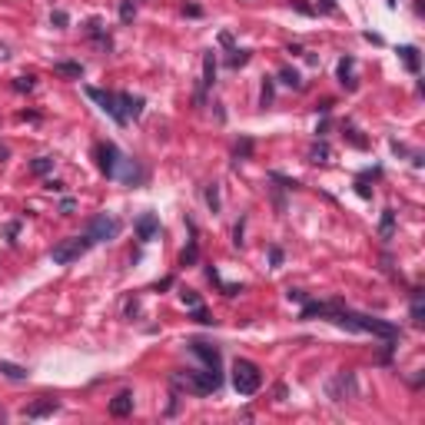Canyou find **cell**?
Segmentation results:
<instances>
[{
	"label": "cell",
	"instance_id": "34",
	"mask_svg": "<svg viewBox=\"0 0 425 425\" xmlns=\"http://www.w3.org/2000/svg\"><path fill=\"white\" fill-rule=\"evenodd\" d=\"M253 153V140H239L236 143V156H249Z\"/></svg>",
	"mask_w": 425,
	"mask_h": 425
},
{
	"label": "cell",
	"instance_id": "1",
	"mask_svg": "<svg viewBox=\"0 0 425 425\" xmlns=\"http://www.w3.org/2000/svg\"><path fill=\"white\" fill-rule=\"evenodd\" d=\"M223 385V372L219 369H183V372H173V389H186V392H200L209 395L216 392Z\"/></svg>",
	"mask_w": 425,
	"mask_h": 425
},
{
	"label": "cell",
	"instance_id": "36",
	"mask_svg": "<svg viewBox=\"0 0 425 425\" xmlns=\"http://www.w3.org/2000/svg\"><path fill=\"white\" fill-rule=\"evenodd\" d=\"M355 193H359L362 200H372V190L366 186V179H359V183H355Z\"/></svg>",
	"mask_w": 425,
	"mask_h": 425
},
{
	"label": "cell",
	"instance_id": "46",
	"mask_svg": "<svg viewBox=\"0 0 425 425\" xmlns=\"http://www.w3.org/2000/svg\"><path fill=\"white\" fill-rule=\"evenodd\" d=\"M4 160H10V150H7L4 143H0V163H4Z\"/></svg>",
	"mask_w": 425,
	"mask_h": 425
},
{
	"label": "cell",
	"instance_id": "7",
	"mask_svg": "<svg viewBox=\"0 0 425 425\" xmlns=\"http://www.w3.org/2000/svg\"><path fill=\"white\" fill-rule=\"evenodd\" d=\"M355 392V376L352 372H339L336 379L329 382V399L332 402H345V395Z\"/></svg>",
	"mask_w": 425,
	"mask_h": 425
},
{
	"label": "cell",
	"instance_id": "11",
	"mask_svg": "<svg viewBox=\"0 0 425 425\" xmlns=\"http://www.w3.org/2000/svg\"><path fill=\"white\" fill-rule=\"evenodd\" d=\"M156 229H160V219H156V213H143V216L137 219V236H140V242H150L153 236H156Z\"/></svg>",
	"mask_w": 425,
	"mask_h": 425
},
{
	"label": "cell",
	"instance_id": "14",
	"mask_svg": "<svg viewBox=\"0 0 425 425\" xmlns=\"http://www.w3.org/2000/svg\"><path fill=\"white\" fill-rule=\"evenodd\" d=\"M339 83H342L345 90H355V60L352 56L339 60Z\"/></svg>",
	"mask_w": 425,
	"mask_h": 425
},
{
	"label": "cell",
	"instance_id": "13",
	"mask_svg": "<svg viewBox=\"0 0 425 425\" xmlns=\"http://www.w3.org/2000/svg\"><path fill=\"white\" fill-rule=\"evenodd\" d=\"M116 100H120V110H123V116H140L143 113V96H130V93H116Z\"/></svg>",
	"mask_w": 425,
	"mask_h": 425
},
{
	"label": "cell",
	"instance_id": "6",
	"mask_svg": "<svg viewBox=\"0 0 425 425\" xmlns=\"http://www.w3.org/2000/svg\"><path fill=\"white\" fill-rule=\"evenodd\" d=\"M120 156H123V153L116 150L113 143H100V146H96V160H100V169H103V176H106V179H113Z\"/></svg>",
	"mask_w": 425,
	"mask_h": 425
},
{
	"label": "cell",
	"instance_id": "19",
	"mask_svg": "<svg viewBox=\"0 0 425 425\" xmlns=\"http://www.w3.org/2000/svg\"><path fill=\"white\" fill-rule=\"evenodd\" d=\"M329 156H332V150H329V143H313L309 146V163H329Z\"/></svg>",
	"mask_w": 425,
	"mask_h": 425
},
{
	"label": "cell",
	"instance_id": "26",
	"mask_svg": "<svg viewBox=\"0 0 425 425\" xmlns=\"http://www.w3.org/2000/svg\"><path fill=\"white\" fill-rule=\"evenodd\" d=\"M179 299H183L186 309H196V306H203V302H200V292H196V289H183V292H179Z\"/></svg>",
	"mask_w": 425,
	"mask_h": 425
},
{
	"label": "cell",
	"instance_id": "24",
	"mask_svg": "<svg viewBox=\"0 0 425 425\" xmlns=\"http://www.w3.org/2000/svg\"><path fill=\"white\" fill-rule=\"evenodd\" d=\"M196 259H200V246H196V239H190V246L179 253V266H193Z\"/></svg>",
	"mask_w": 425,
	"mask_h": 425
},
{
	"label": "cell",
	"instance_id": "3",
	"mask_svg": "<svg viewBox=\"0 0 425 425\" xmlns=\"http://www.w3.org/2000/svg\"><path fill=\"white\" fill-rule=\"evenodd\" d=\"M90 246H93V239H90L87 233H83V236H70V239L56 242V246L50 249V259H53L56 266H70V263H77Z\"/></svg>",
	"mask_w": 425,
	"mask_h": 425
},
{
	"label": "cell",
	"instance_id": "2",
	"mask_svg": "<svg viewBox=\"0 0 425 425\" xmlns=\"http://www.w3.org/2000/svg\"><path fill=\"white\" fill-rule=\"evenodd\" d=\"M233 385L239 395H256L259 385H263V372H259L256 362L249 359H236L233 362Z\"/></svg>",
	"mask_w": 425,
	"mask_h": 425
},
{
	"label": "cell",
	"instance_id": "35",
	"mask_svg": "<svg viewBox=\"0 0 425 425\" xmlns=\"http://www.w3.org/2000/svg\"><path fill=\"white\" fill-rule=\"evenodd\" d=\"M219 289H223V296H239L242 286H233V282H219Z\"/></svg>",
	"mask_w": 425,
	"mask_h": 425
},
{
	"label": "cell",
	"instance_id": "37",
	"mask_svg": "<svg viewBox=\"0 0 425 425\" xmlns=\"http://www.w3.org/2000/svg\"><path fill=\"white\" fill-rule=\"evenodd\" d=\"M269 263H273V266L282 263V249L279 246H269Z\"/></svg>",
	"mask_w": 425,
	"mask_h": 425
},
{
	"label": "cell",
	"instance_id": "17",
	"mask_svg": "<svg viewBox=\"0 0 425 425\" xmlns=\"http://www.w3.org/2000/svg\"><path fill=\"white\" fill-rule=\"evenodd\" d=\"M0 376H4V379H14V382H24L30 372H27L24 366H17V362H4V359H0Z\"/></svg>",
	"mask_w": 425,
	"mask_h": 425
},
{
	"label": "cell",
	"instance_id": "39",
	"mask_svg": "<svg viewBox=\"0 0 425 425\" xmlns=\"http://www.w3.org/2000/svg\"><path fill=\"white\" fill-rule=\"evenodd\" d=\"M17 233H20V223H7V239H10V242H14Z\"/></svg>",
	"mask_w": 425,
	"mask_h": 425
},
{
	"label": "cell",
	"instance_id": "47",
	"mask_svg": "<svg viewBox=\"0 0 425 425\" xmlns=\"http://www.w3.org/2000/svg\"><path fill=\"white\" fill-rule=\"evenodd\" d=\"M319 4H322V10H329V14L336 10V4H332V0H319Z\"/></svg>",
	"mask_w": 425,
	"mask_h": 425
},
{
	"label": "cell",
	"instance_id": "44",
	"mask_svg": "<svg viewBox=\"0 0 425 425\" xmlns=\"http://www.w3.org/2000/svg\"><path fill=\"white\" fill-rule=\"evenodd\" d=\"M233 236H236V239H233L236 246H242V223H236V233H233Z\"/></svg>",
	"mask_w": 425,
	"mask_h": 425
},
{
	"label": "cell",
	"instance_id": "27",
	"mask_svg": "<svg viewBox=\"0 0 425 425\" xmlns=\"http://www.w3.org/2000/svg\"><path fill=\"white\" fill-rule=\"evenodd\" d=\"M249 50H233V56H229V67H233V70H239V67H246L249 64Z\"/></svg>",
	"mask_w": 425,
	"mask_h": 425
},
{
	"label": "cell",
	"instance_id": "33",
	"mask_svg": "<svg viewBox=\"0 0 425 425\" xmlns=\"http://www.w3.org/2000/svg\"><path fill=\"white\" fill-rule=\"evenodd\" d=\"M273 103V80L263 83V96H259V106H269Z\"/></svg>",
	"mask_w": 425,
	"mask_h": 425
},
{
	"label": "cell",
	"instance_id": "30",
	"mask_svg": "<svg viewBox=\"0 0 425 425\" xmlns=\"http://www.w3.org/2000/svg\"><path fill=\"white\" fill-rule=\"evenodd\" d=\"M190 313H193V319L200 322V326H213V322H216V319H213V316L206 313V309H203V306H196V309H190Z\"/></svg>",
	"mask_w": 425,
	"mask_h": 425
},
{
	"label": "cell",
	"instance_id": "41",
	"mask_svg": "<svg viewBox=\"0 0 425 425\" xmlns=\"http://www.w3.org/2000/svg\"><path fill=\"white\" fill-rule=\"evenodd\" d=\"M219 43H223V47H233V33L223 30V33H219Z\"/></svg>",
	"mask_w": 425,
	"mask_h": 425
},
{
	"label": "cell",
	"instance_id": "23",
	"mask_svg": "<svg viewBox=\"0 0 425 425\" xmlns=\"http://www.w3.org/2000/svg\"><path fill=\"white\" fill-rule=\"evenodd\" d=\"M50 169H53V156H37V160L30 163V173H33V176H47Z\"/></svg>",
	"mask_w": 425,
	"mask_h": 425
},
{
	"label": "cell",
	"instance_id": "15",
	"mask_svg": "<svg viewBox=\"0 0 425 425\" xmlns=\"http://www.w3.org/2000/svg\"><path fill=\"white\" fill-rule=\"evenodd\" d=\"M130 412H133V392H120L110 402V415L123 418V415H130Z\"/></svg>",
	"mask_w": 425,
	"mask_h": 425
},
{
	"label": "cell",
	"instance_id": "18",
	"mask_svg": "<svg viewBox=\"0 0 425 425\" xmlns=\"http://www.w3.org/2000/svg\"><path fill=\"white\" fill-rule=\"evenodd\" d=\"M392 233H395V209H385V213H382V223H379V236L389 242V239H392Z\"/></svg>",
	"mask_w": 425,
	"mask_h": 425
},
{
	"label": "cell",
	"instance_id": "25",
	"mask_svg": "<svg viewBox=\"0 0 425 425\" xmlns=\"http://www.w3.org/2000/svg\"><path fill=\"white\" fill-rule=\"evenodd\" d=\"M345 140H349L355 150H366V146H369V140L359 137V130H355V127H345Z\"/></svg>",
	"mask_w": 425,
	"mask_h": 425
},
{
	"label": "cell",
	"instance_id": "8",
	"mask_svg": "<svg viewBox=\"0 0 425 425\" xmlns=\"http://www.w3.org/2000/svg\"><path fill=\"white\" fill-rule=\"evenodd\" d=\"M113 179H120V183H127V186H133L140 179V166L130 156H120V163H116V173H113Z\"/></svg>",
	"mask_w": 425,
	"mask_h": 425
},
{
	"label": "cell",
	"instance_id": "5",
	"mask_svg": "<svg viewBox=\"0 0 425 425\" xmlns=\"http://www.w3.org/2000/svg\"><path fill=\"white\" fill-rule=\"evenodd\" d=\"M83 93H87L103 113H110L116 123H127V116H123V110H120V100H116V93H110V90H100V87H83Z\"/></svg>",
	"mask_w": 425,
	"mask_h": 425
},
{
	"label": "cell",
	"instance_id": "4",
	"mask_svg": "<svg viewBox=\"0 0 425 425\" xmlns=\"http://www.w3.org/2000/svg\"><path fill=\"white\" fill-rule=\"evenodd\" d=\"M120 229H123V223L116 216H106V213H100V216H93L87 223V236L93 242H110V239H116L120 236Z\"/></svg>",
	"mask_w": 425,
	"mask_h": 425
},
{
	"label": "cell",
	"instance_id": "45",
	"mask_svg": "<svg viewBox=\"0 0 425 425\" xmlns=\"http://www.w3.org/2000/svg\"><path fill=\"white\" fill-rule=\"evenodd\" d=\"M169 286H173V276H166V279L156 282V289H169Z\"/></svg>",
	"mask_w": 425,
	"mask_h": 425
},
{
	"label": "cell",
	"instance_id": "48",
	"mask_svg": "<svg viewBox=\"0 0 425 425\" xmlns=\"http://www.w3.org/2000/svg\"><path fill=\"white\" fill-rule=\"evenodd\" d=\"M385 4H389V7H395V4H399V0H385Z\"/></svg>",
	"mask_w": 425,
	"mask_h": 425
},
{
	"label": "cell",
	"instance_id": "40",
	"mask_svg": "<svg viewBox=\"0 0 425 425\" xmlns=\"http://www.w3.org/2000/svg\"><path fill=\"white\" fill-rule=\"evenodd\" d=\"M183 14H186V17H203V10L196 7V4H190V7H183Z\"/></svg>",
	"mask_w": 425,
	"mask_h": 425
},
{
	"label": "cell",
	"instance_id": "12",
	"mask_svg": "<svg viewBox=\"0 0 425 425\" xmlns=\"http://www.w3.org/2000/svg\"><path fill=\"white\" fill-rule=\"evenodd\" d=\"M56 409H60V402H56V399H40V402H33V405H27L24 415L27 418H43V415H53Z\"/></svg>",
	"mask_w": 425,
	"mask_h": 425
},
{
	"label": "cell",
	"instance_id": "20",
	"mask_svg": "<svg viewBox=\"0 0 425 425\" xmlns=\"http://www.w3.org/2000/svg\"><path fill=\"white\" fill-rule=\"evenodd\" d=\"M399 56H402V64L409 67L412 73H418V67H422V60H418V50H415V47H399Z\"/></svg>",
	"mask_w": 425,
	"mask_h": 425
},
{
	"label": "cell",
	"instance_id": "22",
	"mask_svg": "<svg viewBox=\"0 0 425 425\" xmlns=\"http://www.w3.org/2000/svg\"><path fill=\"white\" fill-rule=\"evenodd\" d=\"M412 322L422 326L425 322V306H422V289H412Z\"/></svg>",
	"mask_w": 425,
	"mask_h": 425
},
{
	"label": "cell",
	"instance_id": "32",
	"mask_svg": "<svg viewBox=\"0 0 425 425\" xmlns=\"http://www.w3.org/2000/svg\"><path fill=\"white\" fill-rule=\"evenodd\" d=\"M50 24H53V27H67V24H70V14H67V10H53V14H50Z\"/></svg>",
	"mask_w": 425,
	"mask_h": 425
},
{
	"label": "cell",
	"instance_id": "28",
	"mask_svg": "<svg viewBox=\"0 0 425 425\" xmlns=\"http://www.w3.org/2000/svg\"><path fill=\"white\" fill-rule=\"evenodd\" d=\"M206 203H209V209H213V213H219V186H216V183L206 186Z\"/></svg>",
	"mask_w": 425,
	"mask_h": 425
},
{
	"label": "cell",
	"instance_id": "43",
	"mask_svg": "<svg viewBox=\"0 0 425 425\" xmlns=\"http://www.w3.org/2000/svg\"><path fill=\"white\" fill-rule=\"evenodd\" d=\"M47 190H53V193H64V183H56V179H47Z\"/></svg>",
	"mask_w": 425,
	"mask_h": 425
},
{
	"label": "cell",
	"instance_id": "42",
	"mask_svg": "<svg viewBox=\"0 0 425 425\" xmlns=\"http://www.w3.org/2000/svg\"><path fill=\"white\" fill-rule=\"evenodd\" d=\"M286 296H289V299H296V302H306V296H302V292H299V289H289Z\"/></svg>",
	"mask_w": 425,
	"mask_h": 425
},
{
	"label": "cell",
	"instance_id": "29",
	"mask_svg": "<svg viewBox=\"0 0 425 425\" xmlns=\"http://www.w3.org/2000/svg\"><path fill=\"white\" fill-rule=\"evenodd\" d=\"M137 17V7H133V0H120V20L123 24H130Z\"/></svg>",
	"mask_w": 425,
	"mask_h": 425
},
{
	"label": "cell",
	"instance_id": "21",
	"mask_svg": "<svg viewBox=\"0 0 425 425\" xmlns=\"http://www.w3.org/2000/svg\"><path fill=\"white\" fill-rule=\"evenodd\" d=\"M279 83L289 87V90H299V87H302V77H299L292 67H282V70H279Z\"/></svg>",
	"mask_w": 425,
	"mask_h": 425
},
{
	"label": "cell",
	"instance_id": "10",
	"mask_svg": "<svg viewBox=\"0 0 425 425\" xmlns=\"http://www.w3.org/2000/svg\"><path fill=\"white\" fill-rule=\"evenodd\" d=\"M190 349H193L196 355H200L203 362H206L209 369H219V349H216V345H209V342H200V339H193V342H190Z\"/></svg>",
	"mask_w": 425,
	"mask_h": 425
},
{
	"label": "cell",
	"instance_id": "9",
	"mask_svg": "<svg viewBox=\"0 0 425 425\" xmlns=\"http://www.w3.org/2000/svg\"><path fill=\"white\" fill-rule=\"evenodd\" d=\"M203 90H200V96H196V100H200L203 103V93H206L209 87H213V83H216V56H213V50H206V53H203Z\"/></svg>",
	"mask_w": 425,
	"mask_h": 425
},
{
	"label": "cell",
	"instance_id": "38",
	"mask_svg": "<svg viewBox=\"0 0 425 425\" xmlns=\"http://www.w3.org/2000/svg\"><path fill=\"white\" fill-rule=\"evenodd\" d=\"M73 206H77L73 200H64V203H60V213H64V216H70V213H73Z\"/></svg>",
	"mask_w": 425,
	"mask_h": 425
},
{
	"label": "cell",
	"instance_id": "31",
	"mask_svg": "<svg viewBox=\"0 0 425 425\" xmlns=\"http://www.w3.org/2000/svg\"><path fill=\"white\" fill-rule=\"evenodd\" d=\"M14 90H17V93H30V90H33V77H17Z\"/></svg>",
	"mask_w": 425,
	"mask_h": 425
},
{
	"label": "cell",
	"instance_id": "16",
	"mask_svg": "<svg viewBox=\"0 0 425 425\" xmlns=\"http://www.w3.org/2000/svg\"><path fill=\"white\" fill-rule=\"evenodd\" d=\"M53 70L60 73V77H70V80H80V77H83V67L77 64V60H56Z\"/></svg>",
	"mask_w": 425,
	"mask_h": 425
}]
</instances>
